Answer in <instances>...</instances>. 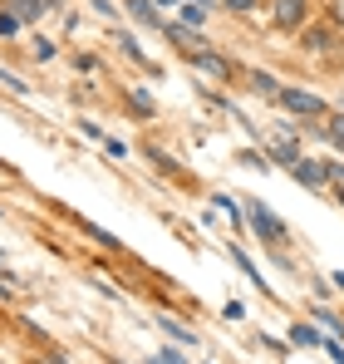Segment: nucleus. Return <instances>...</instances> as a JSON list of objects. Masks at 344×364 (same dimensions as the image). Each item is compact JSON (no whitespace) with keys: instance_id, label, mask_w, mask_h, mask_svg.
Returning <instances> with one entry per match:
<instances>
[{"instance_id":"1","label":"nucleus","mask_w":344,"mask_h":364,"mask_svg":"<svg viewBox=\"0 0 344 364\" xmlns=\"http://www.w3.org/2000/svg\"><path fill=\"white\" fill-rule=\"evenodd\" d=\"M276 104H281L286 114H305V119H330V104H325V99H315V94H300V89H281V94H276Z\"/></svg>"},{"instance_id":"5","label":"nucleus","mask_w":344,"mask_h":364,"mask_svg":"<svg viewBox=\"0 0 344 364\" xmlns=\"http://www.w3.org/2000/svg\"><path fill=\"white\" fill-rule=\"evenodd\" d=\"M251 227H256L266 242H286V222H276V217H271L261 202H251Z\"/></svg>"},{"instance_id":"15","label":"nucleus","mask_w":344,"mask_h":364,"mask_svg":"<svg viewBox=\"0 0 344 364\" xmlns=\"http://www.w3.org/2000/svg\"><path fill=\"white\" fill-rule=\"evenodd\" d=\"M330 20H335V25L344 30V0H330Z\"/></svg>"},{"instance_id":"16","label":"nucleus","mask_w":344,"mask_h":364,"mask_svg":"<svg viewBox=\"0 0 344 364\" xmlns=\"http://www.w3.org/2000/svg\"><path fill=\"white\" fill-rule=\"evenodd\" d=\"M330 138H335V143L344 148V119H330Z\"/></svg>"},{"instance_id":"2","label":"nucleus","mask_w":344,"mask_h":364,"mask_svg":"<svg viewBox=\"0 0 344 364\" xmlns=\"http://www.w3.org/2000/svg\"><path fill=\"white\" fill-rule=\"evenodd\" d=\"M187 60H192L197 74H207V79H217V84H231V79H236L231 60H227V55H217V50H192Z\"/></svg>"},{"instance_id":"6","label":"nucleus","mask_w":344,"mask_h":364,"mask_svg":"<svg viewBox=\"0 0 344 364\" xmlns=\"http://www.w3.org/2000/svg\"><path fill=\"white\" fill-rule=\"evenodd\" d=\"M128 5V15L138 20V25H148V30H163V10L153 5V0H123Z\"/></svg>"},{"instance_id":"11","label":"nucleus","mask_w":344,"mask_h":364,"mask_svg":"<svg viewBox=\"0 0 344 364\" xmlns=\"http://www.w3.org/2000/svg\"><path fill=\"white\" fill-rule=\"evenodd\" d=\"M15 30H20V15H15V10H0V40L15 35Z\"/></svg>"},{"instance_id":"3","label":"nucleus","mask_w":344,"mask_h":364,"mask_svg":"<svg viewBox=\"0 0 344 364\" xmlns=\"http://www.w3.org/2000/svg\"><path fill=\"white\" fill-rule=\"evenodd\" d=\"M305 15H310V0H276V30H305Z\"/></svg>"},{"instance_id":"12","label":"nucleus","mask_w":344,"mask_h":364,"mask_svg":"<svg viewBox=\"0 0 344 364\" xmlns=\"http://www.w3.org/2000/svg\"><path fill=\"white\" fill-rule=\"evenodd\" d=\"M202 20H207V10H197V5H187V10H182V25H192V30H197Z\"/></svg>"},{"instance_id":"10","label":"nucleus","mask_w":344,"mask_h":364,"mask_svg":"<svg viewBox=\"0 0 344 364\" xmlns=\"http://www.w3.org/2000/svg\"><path fill=\"white\" fill-rule=\"evenodd\" d=\"M251 89H256V94H271V99H276V94H281V89H276V84H271V74H261V69H256V74H251Z\"/></svg>"},{"instance_id":"9","label":"nucleus","mask_w":344,"mask_h":364,"mask_svg":"<svg viewBox=\"0 0 344 364\" xmlns=\"http://www.w3.org/2000/svg\"><path fill=\"white\" fill-rule=\"evenodd\" d=\"M128 109H133V114H143V119H153V99H148L143 89H133V94H128Z\"/></svg>"},{"instance_id":"8","label":"nucleus","mask_w":344,"mask_h":364,"mask_svg":"<svg viewBox=\"0 0 344 364\" xmlns=\"http://www.w3.org/2000/svg\"><path fill=\"white\" fill-rule=\"evenodd\" d=\"M50 5H55V0H15V15H20V25H25V20H35V15L50 10Z\"/></svg>"},{"instance_id":"18","label":"nucleus","mask_w":344,"mask_h":364,"mask_svg":"<svg viewBox=\"0 0 344 364\" xmlns=\"http://www.w3.org/2000/svg\"><path fill=\"white\" fill-rule=\"evenodd\" d=\"M163 5H177V0H158V10H163Z\"/></svg>"},{"instance_id":"17","label":"nucleus","mask_w":344,"mask_h":364,"mask_svg":"<svg viewBox=\"0 0 344 364\" xmlns=\"http://www.w3.org/2000/svg\"><path fill=\"white\" fill-rule=\"evenodd\" d=\"M231 10H251V0H227Z\"/></svg>"},{"instance_id":"19","label":"nucleus","mask_w":344,"mask_h":364,"mask_svg":"<svg viewBox=\"0 0 344 364\" xmlns=\"http://www.w3.org/2000/svg\"><path fill=\"white\" fill-rule=\"evenodd\" d=\"M340 207H344V187H340Z\"/></svg>"},{"instance_id":"4","label":"nucleus","mask_w":344,"mask_h":364,"mask_svg":"<svg viewBox=\"0 0 344 364\" xmlns=\"http://www.w3.org/2000/svg\"><path fill=\"white\" fill-rule=\"evenodd\" d=\"M295 182H305V187H325V182H335V163H315V158H300L295 168Z\"/></svg>"},{"instance_id":"13","label":"nucleus","mask_w":344,"mask_h":364,"mask_svg":"<svg viewBox=\"0 0 344 364\" xmlns=\"http://www.w3.org/2000/svg\"><path fill=\"white\" fill-rule=\"evenodd\" d=\"M163 330H168L177 345H187V340H192V330H182V325H172V320H163Z\"/></svg>"},{"instance_id":"14","label":"nucleus","mask_w":344,"mask_h":364,"mask_svg":"<svg viewBox=\"0 0 344 364\" xmlns=\"http://www.w3.org/2000/svg\"><path fill=\"white\" fill-rule=\"evenodd\" d=\"M148 364H182V355H177V350H163V355H153Z\"/></svg>"},{"instance_id":"7","label":"nucleus","mask_w":344,"mask_h":364,"mask_svg":"<svg viewBox=\"0 0 344 364\" xmlns=\"http://www.w3.org/2000/svg\"><path fill=\"white\" fill-rule=\"evenodd\" d=\"M300 45H305V50H330V45H335V40H330V30H325V25H310V30H305V40H300Z\"/></svg>"}]
</instances>
